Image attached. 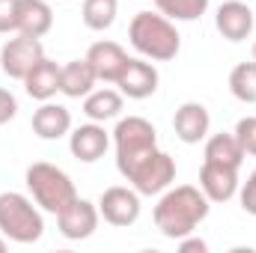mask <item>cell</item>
<instances>
[{
	"label": "cell",
	"instance_id": "cell-5",
	"mask_svg": "<svg viewBox=\"0 0 256 253\" xmlns=\"http://www.w3.org/2000/svg\"><path fill=\"white\" fill-rule=\"evenodd\" d=\"M114 146H116V170L122 179H128V173L158 149V131L143 116H126L114 128Z\"/></svg>",
	"mask_w": 256,
	"mask_h": 253
},
{
	"label": "cell",
	"instance_id": "cell-16",
	"mask_svg": "<svg viewBox=\"0 0 256 253\" xmlns=\"http://www.w3.org/2000/svg\"><path fill=\"white\" fill-rule=\"evenodd\" d=\"M54 30V9L48 0H18V27L15 33L42 39Z\"/></svg>",
	"mask_w": 256,
	"mask_h": 253
},
{
	"label": "cell",
	"instance_id": "cell-9",
	"mask_svg": "<svg viewBox=\"0 0 256 253\" xmlns=\"http://www.w3.org/2000/svg\"><path fill=\"white\" fill-rule=\"evenodd\" d=\"M45 57V48H42V39H33V36H24L18 33L15 39H9L3 48H0V68L6 78L12 80H24L27 72Z\"/></svg>",
	"mask_w": 256,
	"mask_h": 253
},
{
	"label": "cell",
	"instance_id": "cell-27",
	"mask_svg": "<svg viewBox=\"0 0 256 253\" xmlns=\"http://www.w3.org/2000/svg\"><path fill=\"white\" fill-rule=\"evenodd\" d=\"M238 196H242V208L256 218V170L248 176V182L238 188Z\"/></svg>",
	"mask_w": 256,
	"mask_h": 253
},
{
	"label": "cell",
	"instance_id": "cell-18",
	"mask_svg": "<svg viewBox=\"0 0 256 253\" xmlns=\"http://www.w3.org/2000/svg\"><path fill=\"white\" fill-rule=\"evenodd\" d=\"M72 131V110L54 102H42V108L33 114V134L39 140H63Z\"/></svg>",
	"mask_w": 256,
	"mask_h": 253
},
{
	"label": "cell",
	"instance_id": "cell-29",
	"mask_svg": "<svg viewBox=\"0 0 256 253\" xmlns=\"http://www.w3.org/2000/svg\"><path fill=\"white\" fill-rule=\"evenodd\" d=\"M179 250L182 253H208V244L202 238H194V232H191V236L179 238Z\"/></svg>",
	"mask_w": 256,
	"mask_h": 253
},
{
	"label": "cell",
	"instance_id": "cell-30",
	"mask_svg": "<svg viewBox=\"0 0 256 253\" xmlns=\"http://www.w3.org/2000/svg\"><path fill=\"white\" fill-rule=\"evenodd\" d=\"M6 244H9V238H6V236H0V253L6 250Z\"/></svg>",
	"mask_w": 256,
	"mask_h": 253
},
{
	"label": "cell",
	"instance_id": "cell-24",
	"mask_svg": "<svg viewBox=\"0 0 256 253\" xmlns=\"http://www.w3.org/2000/svg\"><path fill=\"white\" fill-rule=\"evenodd\" d=\"M212 0H155L158 12L170 21H196L206 15Z\"/></svg>",
	"mask_w": 256,
	"mask_h": 253
},
{
	"label": "cell",
	"instance_id": "cell-2",
	"mask_svg": "<svg viewBox=\"0 0 256 253\" xmlns=\"http://www.w3.org/2000/svg\"><path fill=\"white\" fill-rule=\"evenodd\" d=\"M131 48L152 60V63H170L182 51V36L176 30V21L164 18L161 12H137L128 24Z\"/></svg>",
	"mask_w": 256,
	"mask_h": 253
},
{
	"label": "cell",
	"instance_id": "cell-4",
	"mask_svg": "<svg viewBox=\"0 0 256 253\" xmlns=\"http://www.w3.org/2000/svg\"><path fill=\"white\" fill-rule=\"evenodd\" d=\"M27 190L30 196L36 200V206L48 214H60L66 206L78 196V188L72 182V176L60 170L57 164H48V161H36L27 167Z\"/></svg>",
	"mask_w": 256,
	"mask_h": 253
},
{
	"label": "cell",
	"instance_id": "cell-13",
	"mask_svg": "<svg viewBox=\"0 0 256 253\" xmlns=\"http://www.w3.org/2000/svg\"><path fill=\"white\" fill-rule=\"evenodd\" d=\"M254 9L248 6V3H242V0H226V3H220V9H218V15H214V27H218V33L226 39V42H244V39H250V33H254Z\"/></svg>",
	"mask_w": 256,
	"mask_h": 253
},
{
	"label": "cell",
	"instance_id": "cell-15",
	"mask_svg": "<svg viewBox=\"0 0 256 253\" xmlns=\"http://www.w3.org/2000/svg\"><path fill=\"white\" fill-rule=\"evenodd\" d=\"M86 60L92 66L98 84H116L120 74H122V68H126V63H128V54H126L122 45L104 39V42H96V45L86 51Z\"/></svg>",
	"mask_w": 256,
	"mask_h": 253
},
{
	"label": "cell",
	"instance_id": "cell-10",
	"mask_svg": "<svg viewBox=\"0 0 256 253\" xmlns=\"http://www.w3.org/2000/svg\"><path fill=\"white\" fill-rule=\"evenodd\" d=\"M158 84H161V74H158L155 63L146 60V57H128L126 68H122V74L116 80L120 92L126 98H134V102H143V98L155 96Z\"/></svg>",
	"mask_w": 256,
	"mask_h": 253
},
{
	"label": "cell",
	"instance_id": "cell-14",
	"mask_svg": "<svg viewBox=\"0 0 256 253\" xmlns=\"http://www.w3.org/2000/svg\"><path fill=\"white\" fill-rule=\"evenodd\" d=\"M173 131L176 137L185 143V146H196L208 137L212 131V116H208V108L200 104V102H185L179 104L176 116H173Z\"/></svg>",
	"mask_w": 256,
	"mask_h": 253
},
{
	"label": "cell",
	"instance_id": "cell-28",
	"mask_svg": "<svg viewBox=\"0 0 256 253\" xmlns=\"http://www.w3.org/2000/svg\"><path fill=\"white\" fill-rule=\"evenodd\" d=\"M15 116H18V98H15L9 90H3V86H0V126L12 122Z\"/></svg>",
	"mask_w": 256,
	"mask_h": 253
},
{
	"label": "cell",
	"instance_id": "cell-19",
	"mask_svg": "<svg viewBox=\"0 0 256 253\" xmlns=\"http://www.w3.org/2000/svg\"><path fill=\"white\" fill-rule=\"evenodd\" d=\"M122 108H126V96H122L120 90H110V86L92 90V92L84 98V116H86L90 122H102V126L110 122V120H120Z\"/></svg>",
	"mask_w": 256,
	"mask_h": 253
},
{
	"label": "cell",
	"instance_id": "cell-7",
	"mask_svg": "<svg viewBox=\"0 0 256 253\" xmlns=\"http://www.w3.org/2000/svg\"><path fill=\"white\" fill-rule=\"evenodd\" d=\"M98 212H102L104 224L126 230V226H134L140 220L143 202H140V194L131 185H114L98 196Z\"/></svg>",
	"mask_w": 256,
	"mask_h": 253
},
{
	"label": "cell",
	"instance_id": "cell-6",
	"mask_svg": "<svg viewBox=\"0 0 256 253\" xmlns=\"http://www.w3.org/2000/svg\"><path fill=\"white\" fill-rule=\"evenodd\" d=\"M140 196H161L164 190L176 182V161L164 149H155L149 158H143L126 179Z\"/></svg>",
	"mask_w": 256,
	"mask_h": 253
},
{
	"label": "cell",
	"instance_id": "cell-3",
	"mask_svg": "<svg viewBox=\"0 0 256 253\" xmlns=\"http://www.w3.org/2000/svg\"><path fill=\"white\" fill-rule=\"evenodd\" d=\"M0 236H6L15 244H36L45 236V218L36 200L18 194V190H3L0 194Z\"/></svg>",
	"mask_w": 256,
	"mask_h": 253
},
{
	"label": "cell",
	"instance_id": "cell-11",
	"mask_svg": "<svg viewBox=\"0 0 256 253\" xmlns=\"http://www.w3.org/2000/svg\"><path fill=\"white\" fill-rule=\"evenodd\" d=\"M238 188H242L238 167L202 161V170H200V190L208 196V202H230V200L238 194Z\"/></svg>",
	"mask_w": 256,
	"mask_h": 253
},
{
	"label": "cell",
	"instance_id": "cell-1",
	"mask_svg": "<svg viewBox=\"0 0 256 253\" xmlns=\"http://www.w3.org/2000/svg\"><path fill=\"white\" fill-rule=\"evenodd\" d=\"M212 212V202L208 196L194 185H170V188L161 194L152 218H155V226L161 230L164 238L170 242H179L185 236L196 232V226L208 218Z\"/></svg>",
	"mask_w": 256,
	"mask_h": 253
},
{
	"label": "cell",
	"instance_id": "cell-20",
	"mask_svg": "<svg viewBox=\"0 0 256 253\" xmlns=\"http://www.w3.org/2000/svg\"><path fill=\"white\" fill-rule=\"evenodd\" d=\"M96 84H98V78H96V72H92L86 57L66 63L63 72H60V92L66 98H86L96 90Z\"/></svg>",
	"mask_w": 256,
	"mask_h": 253
},
{
	"label": "cell",
	"instance_id": "cell-26",
	"mask_svg": "<svg viewBox=\"0 0 256 253\" xmlns=\"http://www.w3.org/2000/svg\"><path fill=\"white\" fill-rule=\"evenodd\" d=\"M18 27V0H0V36L15 33Z\"/></svg>",
	"mask_w": 256,
	"mask_h": 253
},
{
	"label": "cell",
	"instance_id": "cell-17",
	"mask_svg": "<svg viewBox=\"0 0 256 253\" xmlns=\"http://www.w3.org/2000/svg\"><path fill=\"white\" fill-rule=\"evenodd\" d=\"M60 72H63V66H57L54 60L42 57L39 63L27 72V78L21 80L24 92L30 98H36V102H51L60 92Z\"/></svg>",
	"mask_w": 256,
	"mask_h": 253
},
{
	"label": "cell",
	"instance_id": "cell-31",
	"mask_svg": "<svg viewBox=\"0 0 256 253\" xmlns=\"http://www.w3.org/2000/svg\"><path fill=\"white\" fill-rule=\"evenodd\" d=\"M254 60H256V42H254Z\"/></svg>",
	"mask_w": 256,
	"mask_h": 253
},
{
	"label": "cell",
	"instance_id": "cell-22",
	"mask_svg": "<svg viewBox=\"0 0 256 253\" xmlns=\"http://www.w3.org/2000/svg\"><path fill=\"white\" fill-rule=\"evenodd\" d=\"M116 15H120V0H84L80 6V18L92 33L110 30Z\"/></svg>",
	"mask_w": 256,
	"mask_h": 253
},
{
	"label": "cell",
	"instance_id": "cell-8",
	"mask_svg": "<svg viewBox=\"0 0 256 253\" xmlns=\"http://www.w3.org/2000/svg\"><path fill=\"white\" fill-rule=\"evenodd\" d=\"M98 220H102L98 202H90L84 196H74L63 212L57 214L60 236L68 238V242H86V238H92L96 230H98Z\"/></svg>",
	"mask_w": 256,
	"mask_h": 253
},
{
	"label": "cell",
	"instance_id": "cell-12",
	"mask_svg": "<svg viewBox=\"0 0 256 253\" xmlns=\"http://www.w3.org/2000/svg\"><path fill=\"white\" fill-rule=\"evenodd\" d=\"M108 149H110V134L104 131L102 122H86L68 131V152L84 164L102 161Z\"/></svg>",
	"mask_w": 256,
	"mask_h": 253
},
{
	"label": "cell",
	"instance_id": "cell-21",
	"mask_svg": "<svg viewBox=\"0 0 256 253\" xmlns=\"http://www.w3.org/2000/svg\"><path fill=\"white\" fill-rule=\"evenodd\" d=\"M244 149L242 143L236 140L232 131H220V134H212L206 137V161H214V164H226V167H238L244 164Z\"/></svg>",
	"mask_w": 256,
	"mask_h": 253
},
{
	"label": "cell",
	"instance_id": "cell-25",
	"mask_svg": "<svg viewBox=\"0 0 256 253\" xmlns=\"http://www.w3.org/2000/svg\"><path fill=\"white\" fill-rule=\"evenodd\" d=\"M236 140L242 143V149H244V155H254L256 158V116H244V120H238V126H236Z\"/></svg>",
	"mask_w": 256,
	"mask_h": 253
},
{
	"label": "cell",
	"instance_id": "cell-23",
	"mask_svg": "<svg viewBox=\"0 0 256 253\" xmlns=\"http://www.w3.org/2000/svg\"><path fill=\"white\" fill-rule=\"evenodd\" d=\"M230 92L242 104H256V60L238 63L230 72Z\"/></svg>",
	"mask_w": 256,
	"mask_h": 253
}]
</instances>
